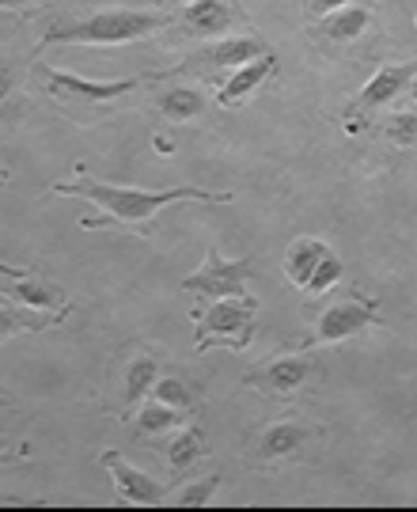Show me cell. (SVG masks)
<instances>
[{
    "label": "cell",
    "instance_id": "1",
    "mask_svg": "<svg viewBox=\"0 0 417 512\" xmlns=\"http://www.w3.org/2000/svg\"><path fill=\"white\" fill-rule=\"evenodd\" d=\"M54 194L65 198H84V202L99 205L103 217L80 220V228H99V224H122V228H148L152 217L175 202H232V194L224 190H201V186H171V190H141V186H114L99 183L88 175H76L73 183H57Z\"/></svg>",
    "mask_w": 417,
    "mask_h": 512
},
{
    "label": "cell",
    "instance_id": "2",
    "mask_svg": "<svg viewBox=\"0 0 417 512\" xmlns=\"http://www.w3.org/2000/svg\"><path fill=\"white\" fill-rule=\"evenodd\" d=\"M171 19L164 12H137V8H107V12H91V16L61 19L42 35L46 46H126L141 38L156 35Z\"/></svg>",
    "mask_w": 417,
    "mask_h": 512
},
{
    "label": "cell",
    "instance_id": "3",
    "mask_svg": "<svg viewBox=\"0 0 417 512\" xmlns=\"http://www.w3.org/2000/svg\"><path fill=\"white\" fill-rule=\"evenodd\" d=\"M254 304L251 296H220L205 311H194L198 319V334H194V346L205 353L209 346H232L243 349L254 334Z\"/></svg>",
    "mask_w": 417,
    "mask_h": 512
},
{
    "label": "cell",
    "instance_id": "4",
    "mask_svg": "<svg viewBox=\"0 0 417 512\" xmlns=\"http://www.w3.org/2000/svg\"><path fill=\"white\" fill-rule=\"evenodd\" d=\"M38 80L42 88L54 95L61 107H103V103H114L129 95L145 76H122V80H88V76H73L61 73V69H50V65H38Z\"/></svg>",
    "mask_w": 417,
    "mask_h": 512
},
{
    "label": "cell",
    "instance_id": "5",
    "mask_svg": "<svg viewBox=\"0 0 417 512\" xmlns=\"http://www.w3.org/2000/svg\"><path fill=\"white\" fill-rule=\"evenodd\" d=\"M247 277H251V258H220L217 247H209L205 251V266H201L198 274L182 277V289L209 296V300L247 296Z\"/></svg>",
    "mask_w": 417,
    "mask_h": 512
},
{
    "label": "cell",
    "instance_id": "6",
    "mask_svg": "<svg viewBox=\"0 0 417 512\" xmlns=\"http://www.w3.org/2000/svg\"><path fill=\"white\" fill-rule=\"evenodd\" d=\"M372 323H380L376 300L349 296V300H342V304H334V308L323 311L319 327H315V334H311L304 346H334V342H345V338L361 334V330L372 327Z\"/></svg>",
    "mask_w": 417,
    "mask_h": 512
},
{
    "label": "cell",
    "instance_id": "7",
    "mask_svg": "<svg viewBox=\"0 0 417 512\" xmlns=\"http://www.w3.org/2000/svg\"><path fill=\"white\" fill-rule=\"evenodd\" d=\"M99 463H103L110 475H114L118 501H129V505H160V501L167 497V490L156 482V478H148L141 467L126 463L118 452H103V456H99Z\"/></svg>",
    "mask_w": 417,
    "mask_h": 512
},
{
    "label": "cell",
    "instance_id": "8",
    "mask_svg": "<svg viewBox=\"0 0 417 512\" xmlns=\"http://www.w3.org/2000/svg\"><path fill=\"white\" fill-rule=\"evenodd\" d=\"M315 372L308 357H281V361H270L266 368H254L243 376V384L254 387V391H266V395H292L296 387L308 384V376Z\"/></svg>",
    "mask_w": 417,
    "mask_h": 512
},
{
    "label": "cell",
    "instance_id": "9",
    "mask_svg": "<svg viewBox=\"0 0 417 512\" xmlns=\"http://www.w3.org/2000/svg\"><path fill=\"white\" fill-rule=\"evenodd\" d=\"M414 80H417V65H410V61H406V65H387V69H380V73L364 84L361 95H357V103H353L349 110L372 114V110L387 107L399 92H406Z\"/></svg>",
    "mask_w": 417,
    "mask_h": 512
},
{
    "label": "cell",
    "instance_id": "10",
    "mask_svg": "<svg viewBox=\"0 0 417 512\" xmlns=\"http://www.w3.org/2000/svg\"><path fill=\"white\" fill-rule=\"evenodd\" d=\"M262 54H266V42H258V38H224L217 46H205L201 54H194L182 69H228L232 73Z\"/></svg>",
    "mask_w": 417,
    "mask_h": 512
},
{
    "label": "cell",
    "instance_id": "11",
    "mask_svg": "<svg viewBox=\"0 0 417 512\" xmlns=\"http://www.w3.org/2000/svg\"><path fill=\"white\" fill-rule=\"evenodd\" d=\"M0 293L12 296L16 304L23 308H38V311H69L65 304V293L57 289V285H46V281H38V277H16V281H8V285H0Z\"/></svg>",
    "mask_w": 417,
    "mask_h": 512
},
{
    "label": "cell",
    "instance_id": "12",
    "mask_svg": "<svg viewBox=\"0 0 417 512\" xmlns=\"http://www.w3.org/2000/svg\"><path fill=\"white\" fill-rule=\"evenodd\" d=\"M182 23H186L190 35L217 38L232 27V4H224V0H190L186 12H182Z\"/></svg>",
    "mask_w": 417,
    "mask_h": 512
},
{
    "label": "cell",
    "instance_id": "13",
    "mask_svg": "<svg viewBox=\"0 0 417 512\" xmlns=\"http://www.w3.org/2000/svg\"><path fill=\"white\" fill-rule=\"evenodd\" d=\"M277 69V61H273L270 54H262V57H254V61H247V65H239V69H232V76L220 84V107H232V103H239V99H247V95L266 80V76Z\"/></svg>",
    "mask_w": 417,
    "mask_h": 512
},
{
    "label": "cell",
    "instance_id": "14",
    "mask_svg": "<svg viewBox=\"0 0 417 512\" xmlns=\"http://www.w3.org/2000/svg\"><path fill=\"white\" fill-rule=\"evenodd\" d=\"M327 251L330 247L319 243V239H296V243H292L289 255H285V274H289V281L296 289H308L311 274H315V266L323 262Z\"/></svg>",
    "mask_w": 417,
    "mask_h": 512
},
{
    "label": "cell",
    "instance_id": "15",
    "mask_svg": "<svg viewBox=\"0 0 417 512\" xmlns=\"http://www.w3.org/2000/svg\"><path fill=\"white\" fill-rule=\"evenodd\" d=\"M368 19H372L368 16V8H361V4H345V8H338V12L323 16V35H327L330 42L345 46V42H353V38L364 35Z\"/></svg>",
    "mask_w": 417,
    "mask_h": 512
},
{
    "label": "cell",
    "instance_id": "16",
    "mask_svg": "<svg viewBox=\"0 0 417 512\" xmlns=\"http://www.w3.org/2000/svg\"><path fill=\"white\" fill-rule=\"evenodd\" d=\"M308 440V429L304 425H292V421H281V425H270L262 440H258V452L262 459H277V456H292L300 444Z\"/></svg>",
    "mask_w": 417,
    "mask_h": 512
},
{
    "label": "cell",
    "instance_id": "17",
    "mask_svg": "<svg viewBox=\"0 0 417 512\" xmlns=\"http://www.w3.org/2000/svg\"><path fill=\"white\" fill-rule=\"evenodd\" d=\"M65 319V311H54V315H38L23 308H0V338H12V334H35L42 327H54Z\"/></svg>",
    "mask_w": 417,
    "mask_h": 512
},
{
    "label": "cell",
    "instance_id": "18",
    "mask_svg": "<svg viewBox=\"0 0 417 512\" xmlns=\"http://www.w3.org/2000/svg\"><path fill=\"white\" fill-rule=\"evenodd\" d=\"M201 452H205V429H201V425H190V429H182L179 437L171 440L167 463H171L175 471H190L201 459Z\"/></svg>",
    "mask_w": 417,
    "mask_h": 512
},
{
    "label": "cell",
    "instance_id": "19",
    "mask_svg": "<svg viewBox=\"0 0 417 512\" xmlns=\"http://www.w3.org/2000/svg\"><path fill=\"white\" fill-rule=\"evenodd\" d=\"M156 380H160V376H156V361H152V357H137L126 372V403L129 406L141 403L148 391L156 387Z\"/></svg>",
    "mask_w": 417,
    "mask_h": 512
},
{
    "label": "cell",
    "instance_id": "20",
    "mask_svg": "<svg viewBox=\"0 0 417 512\" xmlns=\"http://www.w3.org/2000/svg\"><path fill=\"white\" fill-rule=\"evenodd\" d=\"M205 103H201V92L194 88H171V92L160 99V114L175 118V122H186V118H198Z\"/></svg>",
    "mask_w": 417,
    "mask_h": 512
},
{
    "label": "cell",
    "instance_id": "21",
    "mask_svg": "<svg viewBox=\"0 0 417 512\" xmlns=\"http://www.w3.org/2000/svg\"><path fill=\"white\" fill-rule=\"evenodd\" d=\"M182 418V410H175V406H167V403H148L141 406V414H137V429L141 433H148V437H156V433H167L171 425H179Z\"/></svg>",
    "mask_w": 417,
    "mask_h": 512
},
{
    "label": "cell",
    "instance_id": "22",
    "mask_svg": "<svg viewBox=\"0 0 417 512\" xmlns=\"http://www.w3.org/2000/svg\"><path fill=\"white\" fill-rule=\"evenodd\" d=\"M338 281H342V258L334 255V251H327V255H323V262L315 266V274H311V281H308V289H304V293H330Z\"/></svg>",
    "mask_w": 417,
    "mask_h": 512
},
{
    "label": "cell",
    "instance_id": "23",
    "mask_svg": "<svg viewBox=\"0 0 417 512\" xmlns=\"http://www.w3.org/2000/svg\"><path fill=\"white\" fill-rule=\"evenodd\" d=\"M383 133H387V141H395V145H414L417 141V114L414 110L391 114V118L383 122Z\"/></svg>",
    "mask_w": 417,
    "mask_h": 512
},
{
    "label": "cell",
    "instance_id": "24",
    "mask_svg": "<svg viewBox=\"0 0 417 512\" xmlns=\"http://www.w3.org/2000/svg\"><path fill=\"white\" fill-rule=\"evenodd\" d=\"M217 490H220V478L209 475V478H201V482H190V486L175 497V505H182V509H198V505H209Z\"/></svg>",
    "mask_w": 417,
    "mask_h": 512
},
{
    "label": "cell",
    "instance_id": "25",
    "mask_svg": "<svg viewBox=\"0 0 417 512\" xmlns=\"http://www.w3.org/2000/svg\"><path fill=\"white\" fill-rule=\"evenodd\" d=\"M152 395L160 399V403L175 406V410H190V391H186V384L182 380H175V376H164V380H156V387H152Z\"/></svg>",
    "mask_w": 417,
    "mask_h": 512
},
{
    "label": "cell",
    "instance_id": "26",
    "mask_svg": "<svg viewBox=\"0 0 417 512\" xmlns=\"http://www.w3.org/2000/svg\"><path fill=\"white\" fill-rule=\"evenodd\" d=\"M12 84H16V65H12L8 57L0 54V99H8Z\"/></svg>",
    "mask_w": 417,
    "mask_h": 512
},
{
    "label": "cell",
    "instance_id": "27",
    "mask_svg": "<svg viewBox=\"0 0 417 512\" xmlns=\"http://www.w3.org/2000/svg\"><path fill=\"white\" fill-rule=\"evenodd\" d=\"M345 4H353V0H311V12L315 16H330V12H338Z\"/></svg>",
    "mask_w": 417,
    "mask_h": 512
},
{
    "label": "cell",
    "instance_id": "28",
    "mask_svg": "<svg viewBox=\"0 0 417 512\" xmlns=\"http://www.w3.org/2000/svg\"><path fill=\"white\" fill-rule=\"evenodd\" d=\"M16 277H27V270H19V266H8V262H0V285H4V281H16Z\"/></svg>",
    "mask_w": 417,
    "mask_h": 512
},
{
    "label": "cell",
    "instance_id": "29",
    "mask_svg": "<svg viewBox=\"0 0 417 512\" xmlns=\"http://www.w3.org/2000/svg\"><path fill=\"white\" fill-rule=\"evenodd\" d=\"M35 4H46V0H0V8H16V12H23V8H35Z\"/></svg>",
    "mask_w": 417,
    "mask_h": 512
},
{
    "label": "cell",
    "instance_id": "30",
    "mask_svg": "<svg viewBox=\"0 0 417 512\" xmlns=\"http://www.w3.org/2000/svg\"><path fill=\"white\" fill-rule=\"evenodd\" d=\"M152 141H156V152H160V156H167V152H175V145H171L167 137H152Z\"/></svg>",
    "mask_w": 417,
    "mask_h": 512
},
{
    "label": "cell",
    "instance_id": "31",
    "mask_svg": "<svg viewBox=\"0 0 417 512\" xmlns=\"http://www.w3.org/2000/svg\"><path fill=\"white\" fill-rule=\"evenodd\" d=\"M8 448H12V444H8V433L0 429V452H8Z\"/></svg>",
    "mask_w": 417,
    "mask_h": 512
},
{
    "label": "cell",
    "instance_id": "32",
    "mask_svg": "<svg viewBox=\"0 0 417 512\" xmlns=\"http://www.w3.org/2000/svg\"><path fill=\"white\" fill-rule=\"evenodd\" d=\"M4 183H8V175H4V171H0V190H4Z\"/></svg>",
    "mask_w": 417,
    "mask_h": 512
},
{
    "label": "cell",
    "instance_id": "33",
    "mask_svg": "<svg viewBox=\"0 0 417 512\" xmlns=\"http://www.w3.org/2000/svg\"><path fill=\"white\" fill-rule=\"evenodd\" d=\"M414 103H417V84H414Z\"/></svg>",
    "mask_w": 417,
    "mask_h": 512
}]
</instances>
